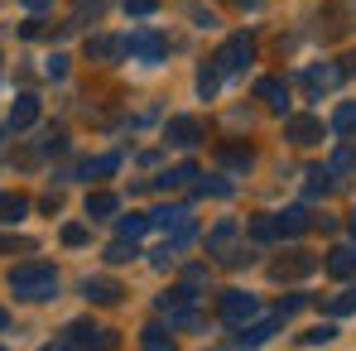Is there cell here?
I'll use <instances>...</instances> for the list:
<instances>
[{"label": "cell", "mask_w": 356, "mask_h": 351, "mask_svg": "<svg viewBox=\"0 0 356 351\" xmlns=\"http://www.w3.org/2000/svg\"><path fill=\"white\" fill-rule=\"evenodd\" d=\"M82 293H87V298H97V303H116V298H120V284H116V279H87V284H82Z\"/></svg>", "instance_id": "12"}, {"label": "cell", "mask_w": 356, "mask_h": 351, "mask_svg": "<svg viewBox=\"0 0 356 351\" xmlns=\"http://www.w3.org/2000/svg\"><path fill=\"white\" fill-rule=\"evenodd\" d=\"M308 270H318V260H313V255H294V260H280V265H275V275H280V279H298V275H308Z\"/></svg>", "instance_id": "13"}, {"label": "cell", "mask_w": 356, "mask_h": 351, "mask_svg": "<svg viewBox=\"0 0 356 351\" xmlns=\"http://www.w3.org/2000/svg\"><path fill=\"white\" fill-rule=\"evenodd\" d=\"M34 120H39V101H34V97H19L15 111H10V130H29Z\"/></svg>", "instance_id": "11"}, {"label": "cell", "mask_w": 356, "mask_h": 351, "mask_svg": "<svg viewBox=\"0 0 356 351\" xmlns=\"http://www.w3.org/2000/svg\"><path fill=\"white\" fill-rule=\"evenodd\" d=\"M342 72H356V54H352V58H347V67H342Z\"/></svg>", "instance_id": "35"}, {"label": "cell", "mask_w": 356, "mask_h": 351, "mask_svg": "<svg viewBox=\"0 0 356 351\" xmlns=\"http://www.w3.org/2000/svg\"><path fill=\"white\" fill-rule=\"evenodd\" d=\"M202 193H212V197H232V183H227V178H202Z\"/></svg>", "instance_id": "26"}, {"label": "cell", "mask_w": 356, "mask_h": 351, "mask_svg": "<svg viewBox=\"0 0 356 351\" xmlns=\"http://www.w3.org/2000/svg\"><path fill=\"white\" fill-rule=\"evenodd\" d=\"M352 270H356V250H347V245H342V250H332V255H327V275L347 279Z\"/></svg>", "instance_id": "15"}, {"label": "cell", "mask_w": 356, "mask_h": 351, "mask_svg": "<svg viewBox=\"0 0 356 351\" xmlns=\"http://www.w3.org/2000/svg\"><path fill=\"white\" fill-rule=\"evenodd\" d=\"M63 72H67V58H58V54H54V58H49V77H63Z\"/></svg>", "instance_id": "33"}, {"label": "cell", "mask_w": 356, "mask_h": 351, "mask_svg": "<svg viewBox=\"0 0 356 351\" xmlns=\"http://www.w3.org/2000/svg\"><path fill=\"white\" fill-rule=\"evenodd\" d=\"M149 231V217H140V212H135V217H120V236H125V240H135V236H145Z\"/></svg>", "instance_id": "19"}, {"label": "cell", "mask_w": 356, "mask_h": 351, "mask_svg": "<svg viewBox=\"0 0 356 351\" xmlns=\"http://www.w3.org/2000/svg\"><path fill=\"white\" fill-rule=\"evenodd\" d=\"M0 250H34L24 236H0Z\"/></svg>", "instance_id": "30"}, {"label": "cell", "mask_w": 356, "mask_h": 351, "mask_svg": "<svg viewBox=\"0 0 356 351\" xmlns=\"http://www.w3.org/2000/svg\"><path fill=\"white\" fill-rule=\"evenodd\" d=\"M125 54H135V58L154 63L159 54H164V44H159V34H149V29H135V34L125 39Z\"/></svg>", "instance_id": "6"}, {"label": "cell", "mask_w": 356, "mask_h": 351, "mask_svg": "<svg viewBox=\"0 0 356 351\" xmlns=\"http://www.w3.org/2000/svg\"><path fill=\"white\" fill-rule=\"evenodd\" d=\"M347 169H352V149H347V145H342V149H337V154H332V174H347Z\"/></svg>", "instance_id": "29"}, {"label": "cell", "mask_w": 356, "mask_h": 351, "mask_svg": "<svg viewBox=\"0 0 356 351\" xmlns=\"http://www.w3.org/2000/svg\"><path fill=\"white\" fill-rule=\"evenodd\" d=\"M63 240H67V245H82V240H87V231H82V227H67V231H63Z\"/></svg>", "instance_id": "32"}, {"label": "cell", "mask_w": 356, "mask_h": 351, "mask_svg": "<svg viewBox=\"0 0 356 351\" xmlns=\"http://www.w3.org/2000/svg\"><path fill=\"white\" fill-rule=\"evenodd\" d=\"M332 130H337V135H352V130H356V106H337V116H332Z\"/></svg>", "instance_id": "20"}, {"label": "cell", "mask_w": 356, "mask_h": 351, "mask_svg": "<svg viewBox=\"0 0 356 351\" xmlns=\"http://www.w3.org/2000/svg\"><path fill=\"white\" fill-rule=\"evenodd\" d=\"M58 347H111V337H106L102 327H92V323H67Z\"/></svg>", "instance_id": "3"}, {"label": "cell", "mask_w": 356, "mask_h": 351, "mask_svg": "<svg viewBox=\"0 0 356 351\" xmlns=\"http://www.w3.org/2000/svg\"><path fill=\"white\" fill-rule=\"evenodd\" d=\"M275 323H280V318H265V323H255L250 332H241V342H265V337L275 332Z\"/></svg>", "instance_id": "23"}, {"label": "cell", "mask_w": 356, "mask_h": 351, "mask_svg": "<svg viewBox=\"0 0 356 351\" xmlns=\"http://www.w3.org/2000/svg\"><path fill=\"white\" fill-rule=\"evenodd\" d=\"M125 44L120 39H87V58H120Z\"/></svg>", "instance_id": "17"}, {"label": "cell", "mask_w": 356, "mask_h": 351, "mask_svg": "<svg viewBox=\"0 0 356 351\" xmlns=\"http://www.w3.org/2000/svg\"><path fill=\"white\" fill-rule=\"evenodd\" d=\"M255 97H265V106H275V111H284V106H289V87H284L280 77H265V82L255 87Z\"/></svg>", "instance_id": "10"}, {"label": "cell", "mask_w": 356, "mask_h": 351, "mask_svg": "<svg viewBox=\"0 0 356 351\" xmlns=\"http://www.w3.org/2000/svg\"><path fill=\"white\" fill-rule=\"evenodd\" d=\"M342 82V67H308V87L313 92H327V87H337Z\"/></svg>", "instance_id": "16"}, {"label": "cell", "mask_w": 356, "mask_h": 351, "mask_svg": "<svg viewBox=\"0 0 356 351\" xmlns=\"http://www.w3.org/2000/svg\"><path fill=\"white\" fill-rule=\"evenodd\" d=\"M217 82H222V72H217V67H202V72H197V92H202V97H212V92H217Z\"/></svg>", "instance_id": "22"}, {"label": "cell", "mask_w": 356, "mask_h": 351, "mask_svg": "<svg viewBox=\"0 0 356 351\" xmlns=\"http://www.w3.org/2000/svg\"><path fill=\"white\" fill-rule=\"evenodd\" d=\"M318 342H332V327H327V323L313 327V332H303V347H318Z\"/></svg>", "instance_id": "28"}, {"label": "cell", "mask_w": 356, "mask_h": 351, "mask_svg": "<svg viewBox=\"0 0 356 351\" xmlns=\"http://www.w3.org/2000/svg\"><path fill=\"white\" fill-rule=\"evenodd\" d=\"M116 207H120V202H116V193H92V197H87V217H92V222L111 217Z\"/></svg>", "instance_id": "14"}, {"label": "cell", "mask_w": 356, "mask_h": 351, "mask_svg": "<svg viewBox=\"0 0 356 351\" xmlns=\"http://www.w3.org/2000/svg\"><path fill=\"white\" fill-rule=\"evenodd\" d=\"M352 308H356V289H342L332 298V313H352Z\"/></svg>", "instance_id": "27"}, {"label": "cell", "mask_w": 356, "mask_h": 351, "mask_svg": "<svg viewBox=\"0 0 356 351\" xmlns=\"http://www.w3.org/2000/svg\"><path fill=\"white\" fill-rule=\"evenodd\" d=\"M0 332H5V308H0Z\"/></svg>", "instance_id": "36"}, {"label": "cell", "mask_w": 356, "mask_h": 351, "mask_svg": "<svg viewBox=\"0 0 356 351\" xmlns=\"http://www.w3.org/2000/svg\"><path fill=\"white\" fill-rule=\"evenodd\" d=\"M164 140H169V145H178V149L197 145V140H202V120H193V116H174L169 125H164Z\"/></svg>", "instance_id": "4"}, {"label": "cell", "mask_w": 356, "mask_h": 351, "mask_svg": "<svg viewBox=\"0 0 356 351\" xmlns=\"http://www.w3.org/2000/svg\"><path fill=\"white\" fill-rule=\"evenodd\" d=\"M116 164H120L116 154H102V159H92V164H87L82 174H87V178H92V174H116Z\"/></svg>", "instance_id": "24"}, {"label": "cell", "mask_w": 356, "mask_h": 351, "mask_svg": "<svg viewBox=\"0 0 356 351\" xmlns=\"http://www.w3.org/2000/svg\"><path fill=\"white\" fill-rule=\"evenodd\" d=\"M154 5H159V0H125V10H130V15H149Z\"/></svg>", "instance_id": "31"}, {"label": "cell", "mask_w": 356, "mask_h": 351, "mask_svg": "<svg viewBox=\"0 0 356 351\" xmlns=\"http://www.w3.org/2000/svg\"><path fill=\"white\" fill-rule=\"evenodd\" d=\"M232 245H236V222H222V227H212V236H207V250H212V255L232 260Z\"/></svg>", "instance_id": "9"}, {"label": "cell", "mask_w": 356, "mask_h": 351, "mask_svg": "<svg viewBox=\"0 0 356 351\" xmlns=\"http://www.w3.org/2000/svg\"><path fill=\"white\" fill-rule=\"evenodd\" d=\"M135 255H140V250H135V240H130V245H125V240L106 245V260H111V265H125V260H135Z\"/></svg>", "instance_id": "21"}, {"label": "cell", "mask_w": 356, "mask_h": 351, "mask_svg": "<svg viewBox=\"0 0 356 351\" xmlns=\"http://www.w3.org/2000/svg\"><path fill=\"white\" fill-rule=\"evenodd\" d=\"M24 5H29V10H44V5H54V0H24Z\"/></svg>", "instance_id": "34"}, {"label": "cell", "mask_w": 356, "mask_h": 351, "mask_svg": "<svg viewBox=\"0 0 356 351\" xmlns=\"http://www.w3.org/2000/svg\"><path fill=\"white\" fill-rule=\"evenodd\" d=\"M212 63H217V72H241V67L250 63V39H245V34H232Z\"/></svg>", "instance_id": "2"}, {"label": "cell", "mask_w": 356, "mask_h": 351, "mask_svg": "<svg viewBox=\"0 0 356 351\" xmlns=\"http://www.w3.org/2000/svg\"><path fill=\"white\" fill-rule=\"evenodd\" d=\"M275 222V236H303L308 231V207H289V212H280V217H270Z\"/></svg>", "instance_id": "7"}, {"label": "cell", "mask_w": 356, "mask_h": 351, "mask_svg": "<svg viewBox=\"0 0 356 351\" xmlns=\"http://www.w3.org/2000/svg\"><path fill=\"white\" fill-rule=\"evenodd\" d=\"M140 342H145V347H169V332H164V327H159V323H149V327H145V337H140Z\"/></svg>", "instance_id": "25"}, {"label": "cell", "mask_w": 356, "mask_h": 351, "mask_svg": "<svg viewBox=\"0 0 356 351\" xmlns=\"http://www.w3.org/2000/svg\"><path fill=\"white\" fill-rule=\"evenodd\" d=\"M222 318H227V323H245V318H255V298L241 293V289L222 293Z\"/></svg>", "instance_id": "5"}, {"label": "cell", "mask_w": 356, "mask_h": 351, "mask_svg": "<svg viewBox=\"0 0 356 351\" xmlns=\"http://www.w3.org/2000/svg\"><path fill=\"white\" fill-rule=\"evenodd\" d=\"M352 231H356V212H352Z\"/></svg>", "instance_id": "37"}, {"label": "cell", "mask_w": 356, "mask_h": 351, "mask_svg": "<svg viewBox=\"0 0 356 351\" xmlns=\"http://www.w3.org/2000/svg\"><path fill=\"white\" fill-rule=\"evenodd\" d=\"M284 135H289L294 145H313V140H323V120H313V116H294L289 125H284Z\"/></svg>", "instance_id": "8"}, {"label": "cell", "mask_w": 356, "mask_h": 351, "mask_svg": "<svg viewBox=\"0 0 356 351\" xmlns=\"http://www.w3.org/2000/svg\"><path fill=\"white\" fill-rule=\"evenodd\" d=\"M10 293L15 298H29V303H44L58 293V275L49 265H15L10 270Z\"/></svg>", "instance_id": "1"}, {"label": "cell", "mask_w": 356, "mask_h": 351, "mask_svg": "<svg viewBox=\"0 0 356 351\" xmlns=\"http://www.w3.org/2000/svg\"><path fill=\"white\" fill-rule=\"evenodd\" d=\"M29 212V202L24 197H10V193H0V222H19Z\"/></svg>", "instance_id": "18"}]
</instances>
